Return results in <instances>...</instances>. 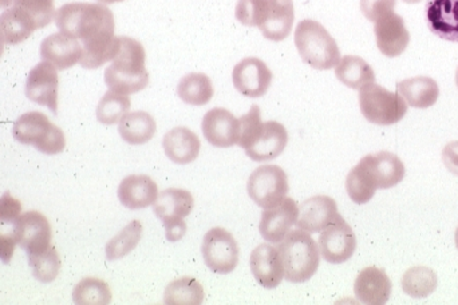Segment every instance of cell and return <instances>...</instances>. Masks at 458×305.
<instances>
[{
    "mask_svg": "<svg viewBox=\"0 0 458 305\" xmlns=\"http://www.w3.org/2000/svg\"><path fill=\"white\" fill-rule=\"evenodd\" d=\"M250 268L256 281L267 289L277 288L285 277L278 249L268 244H260L252 251Z\"/></svg>",
    "mask_w": 458,
    "mask_h": 305,
    "instance_id": "21",
    "label": "cell"
},
{
    "mask_svg": "<svg viewBox=\"0 0 458 305\" xmlns=\"http://www.w3.org/2000/svg\"><path fill=\"white\" fill-rule=\"evenodd\" d=\"M41 58L58 70L70 69L81 61V43L77 38L61 33L50 35L41 43Z\"/></svg>",
    "mask_w": 458,
    "mask_h": 305,
    "instance_id": "22",
    "label": "cell"
},
{
    "mask_svg": "<svg viewBox=\"0 0 458 305\" xmlns=\"http://www.w3.org/2000/svg\"><path fill=\"white\" fill-rule=\"evenodd\" d=\"M13 137L23 145H33L47 156L62 153L66 145L64 132L39 111L20 116L13 125Z\"/></svg>",
    "mask_w": 458,
    "mask_h": 305,
    "instance_id": "6",
    "label": "cell"
},
{
    "mask_svg": "<svg viewBox=\"0 0 458 305\" xmlns=\"http://www.w3.org/2000/svg\"><path fill=\"white\" fill-rule=\"evenodd\" d=\"M120 47L112 65L105 71V82L112 92L131 95L148 87L149 74L146 71L143 45L128 37H118Z\"/></svg>",
    "mask_w": 458,
    "mask_h": 305,
    "instance_id": "3",
    "label": "cell"
},
{
    "mask_svg": "<svg viewBox=\"0 0 458 305\" xmlns=\"http://www.w3.org/2000/svg\"><path fill=\"white\" fill-rule=\"evenodd\" d=\"M195 200L184 189H165L153 204V212L163 222L184 219L192 212Z\"/></svg>",
    "mask_w": 458,
    "mask_h": 305,
    "instance_id": "27",
    "label": "cell"
},
{
    "mask_svg": "<svg viewBox=\"0 0 458 305\" xmlns=\"http://www.w3.org/2000/svg\"><path fill=\"white\" fill-rule=\"evenodd\" d=\"M456 85H457V89H458V69H457V72H456Z\"/></svg>",
    "mask_w": 458,
    "mask_h": 305,
    "instance_id": "49",
    "label": "cell"
},
{
    "mask_svg": "<svg viewBox=\"0 0 458 305\" xmlns=\"http://www.w3.org/2000/svg\"><path fill=\"white\" fill-rule=\"evenodd\" d=\"M164 227L165 237L174 243L183 239L185 233H187V224L183 219L165 221L164 222Z\"/></svg>",
    "mask_w": 458,
    "mask_h": 305,
    "instance_id": "43",
    "label": "cell"
},
{
    "mask_svg": "<svg viewBox=\"0 0 458 305\" xmlns=\"http://www.w3.org/2000/svg\"><path fill=\"white\" fill-rule=\"evenodd\" d=\"M455 241H456V245H457V249H458V227H457L456 233H455Z\"/></svg>",
    "mask_w": 458,
    "mask_h": 305,
    "instance_id": "48",
    "label": "cell"
},
{
    "mask_svg": "<svg viewBox=\"0 0 458 305\" xmlns=\"http://www.w3.org/2000/svg\"><path fill=\"white\" fill-rule=\"evenodd\" d=\"M215 94L211 79L204 73L184 75L177 85V95L182 101L191 106H204Z\"/></svg>",
    "mask_w": 458,
    "mask_h": 305,
    "instance_id": "31",
    "label": "cell"
},
{
    "mask_svg": "<svg viewBox=\"0 0 458 305\" xmlns=\"http://www.w3.org/2000/svg\"><path fill=\"white\" fill-rule=\"evenodd\" d=\"M288 190L286 173L278 165H260L249 177V197L264 209L275 208L285 199Z\"/></svg>",
    "mask_w": 458,
    "mask_h": 305,
    "instance_id": "8",
    "label": "cell"
},
{
    "mask_svg": "<svg viewBox=\"0 0 458 305\" xmlns=\"http://www.w3.org/2000/svg\"><path fill=\"white\" fill-rule=\"evenodd\" d=\"M288 144L285 126L276 121L263 123L246 150L252 161H271L284 152Z\"/></svg>",
    "mask_w": 458,
    "mask_h": 305,
    "instance_id": "15",
    "label": "cell"
},
{
    "mask_svg": "<svg viewBox=\"0 0 458 305\" xmlns=\"http://www.w3.org/2000/svg\"><path fill=\"white\" fill-rule=\"evenodd\" d=\"M442 161L450 173L458 176V141L450 142L442 150Z\"/></svg>",
    "mask_w": 458,
    "mask_h": 305,
    "instance_id": "44",
    "label": "cell"
},
{
    "mask_svg": "<svg viewBox=\"0 0 458 305\" xmlns=\"http://www.w3.org/2000/svg\"><path fill=\"white\" fill-rule=\"evenodd\" d=\"M397 89L405 102L417 109L430 108L440 97V89L437 81L421 75L398 82Z\"/></svg>",
    "mask_w": 458,
    "mask_h": 305,
    "instance_id": "26",
    "label": "cell"
},
{
    "mask_svg": "<svg viewBox=\"0 0 458 305\" xmlns=\"http://www.w3.org/2000/svg\"><path fill=\"white\" fill-rule=\"evenodd\" d=\"M437 287V276L433 269L417 267L408 269L402 277V288L406 295L424 299L432 295Z\"/></svg>",
    "mask_w": 458,
    "mask_h": 305,
    "instance_id": "33",
    "label": "cell"
},
{
    "mask_svg": "<svg viewBox=\"0 0 458 305\" xmlns=\"http://www.w3.org/2000/svg\"><path fill=\"white\" fill-rule=\"evenodd\" d=\"M322 258L330 264H343L352 258L357 250V237L341 216L322 232L318 239Z\"/></svg>",
    "mask_w": 458,
    "mask_h": 305,
    "instance_id": "11",
    "label": "cell"
},
{
    "mask_svg": "<svg viewBox=\"0 0 458 305\" xmlns=\"http://www.w3.org/2000/svg\"><path fill=\"white\" fill-rule=\"evenodd\" d=\"M13 5L27 12L37 22L38 28L48 26L54 19V0H3V6Z\"/></svg>",
    "mask_w": 458,
    "mask_h": 305,
    "instance_id": "38",
    "label": "cell"
},
{
    "mask_svg": "<svg viewBox=\"0 0 458 305\" xmlns=\"http://www.w3.org/2000/svg\"><path fill=\"white\" fill-rule=\"evenodd\" d=\"M200 146L197 134L183 126L169 131L163 140L165 156L177 165H188L195 161L199 156Z\"/></svg>",
    "mask_w": 458,
    "mask_h": 305,
    "instance_id": "25",
    "label": "cell"
},
{
    "mask_svg": "<svg viewBox=\"0 0 458 305\" xmlns=\"http://www.w3.org/2000/svg\"><path fill=\"white\" fill-rule=\"evenodd\" d=\"M298 219V205L292 198H285L275 208L264 209L259 224L260 235L268 243H280Z\"/></svg>",
    "mask_w": 458,
    "mask_h": 305,
    "instance_id": "16",
    "label": "cell"
},
{
    "mask_svg": "<svg viewBox=\"0 0 458 305\" xmlns=\"http://www.w3.org/2000/svg\"><path fill=\"white\" fill-rule=\"evenodd\" d=\"M143 236V225L134 220L106 245V257L109 261L123 258L137 247Z\"/></svg>",
    "mask_w": 458,
    "mask_h": 305,
    "instance_id": "34",
    "label": "cell"
},
{
    "mask_svg": "<svg viewBox=\"0 0 458 305\" xmlns=\"http://www.w3.org/2000/svg\"><path fill=\"white\" fill-rule=\"evenodd\" d=\"M131 101L128 95L106 92L98 102L97 108L98 121L105 125H114L120 123L128 114Z\"/></svg>",
    "mask_w": 458,
    "mask_h": 305,
    "instance_id": "36",
    "label": "cell"
},
{
    "mask_svg": "<svg viewBox=\"0 0 458 305\" xmlns=\"http://www.w3.org/2000/svg\"><path fill=\"white\" fill-rule=\"evenodd\" d=\"M204 288L195 277L184 276L173 281L165 288L164 303L168 305H200L204 302Z\"/></svg>",
    "mask_w": 458,
    "mask_h": 305,
    "instance_id": "32",
    "label": "cell"
},
{
    "mask_svg": "<svg viewBox=\"0 0 458 305\" xmlns=\"http://www.w3.org/2000/svg\"><path fill=\"white\" fill-rule=\"evenodd\" d=\"M335 77L352 89H361L375 82L372 66L357 55H345L335 66Z\"/></svg>",
    "mask_w": 458,
    "mask_h": 305,
    "instance_id": "30",
    "label": "cell"
},
{
    "mask_svg": "<svg viewBox=\"0 0 458 305\" xmlns=\"http://www.w3.org/2000/svg\"><path fill=\"white\" fill-rule=\"evenodd\" d=\"M205 139L218 148H228L238 144L240 121L227 109L208 110L201 122Z\"/></svg>",
    "mask_w": 458,
    "mask_h": 305,
    "instance_id": "14",
    "label": "cell"
},
{
    "mask_svg": "<svg viewBox=\"0 0 458 305\" xmlns=\"http://www.w3.org/2000/svg\"><path fill=\"white\" fill-rule=\"evenodd\" d=\"M339 216L338 206L331 197L315 196L299 208L296 227L310 233L325 231Z\"/></svg>",
    "mask_w": 458,
    "mask_h": 305,
    "instance_id": "19",
    "label": "cell"
},
{
    "mask_svg": "<svg viewBox=\"0 0 458 305\" xmlns=\"http://www.w3.org/2000/svg\"><path fill=\"white\" fill-rule=\"evenodd\" d=\"M55 22L61 33L81 42L79 64L94 70L113 61L120 47L113 12L101 4L69 3L58 9Z\"/></svg>",
    "mask_w": 458,
    "mask_h": 305,
    "instance_id": "1",
    "label": "cell"
},
{
    "mask_svg": "<svg viewBox=\"0 0 458 305\" xmlns=\"http://www.w3.org/2000/svg\"><path fill=\"white\" fill-rule=\"evenodd\" d=\"M397 0H360L363 15L370 22H377L385 15L394 12Z\"/></svg>",
    "mask_w": 458,
    "mask_h": 305,
    "instance_id": "41",
    "label": "cell"
},
{
    "mask_svg": "<svg viewBox=\"0 0 458 305\" xmlns=\"http://www.w3.org/2000/svg\"><path fill=\"white\" fill-rule=\"evenodd\" d=\"M403 2L408 3V4H418V3L422 2V0H403Z\"/></svg>",
    "mask_w": 458,
    "mask_h": 305,
    "instance_id": "47",
    "label": "cell"
},
{
    "mask_svg": "<svg viewBox=\"0 0 458 305\" xmlns=\"http://www.w3.org/2000/svg\"><path fill=\"white\" fill-rule=\"evenodd\" d=\"M74 303L78 305H106L112 302L108 284L97 277H86L74 287Z\"/></svg>",
    "mask_w": 458,
    "mask_h": 305,
    "instance_id": "35",
    "label": "cell"
},
{
    "mask_svg": "<svg viewBox=\"0 0 458 305\" xmlns=\"http://www.w3.org/2000/svg\"><path fill=\"white\" fill-rule=\"evenodd\" d=\"M21 204L18 199L12 197L9 192H5L2 196L0 201V219L3 224H14L21 213Z\"/></svg>",
    "mask_w": 458,
    "mask_h": 305,
    "instance_id": "42",
    "label": "cell"
},
{
    "mask_svg": "<svg viewBox=\"0 0 458 305\" xmlns=\"http://www.w3.org/2000/svg\"><path fill=\"white\" fill-rule=\"evenodd\" d=\"M393 284L381 268L362 269L354 283V294L359 302L366 305H383L392 296Z\"/></svg>",
    "mask_w": 458,
    "mask_h": 305,
    "instance_id": "20",
    "label": "cell"
},
{
    "mask_svg": "<svg viewBox=\"0 0 458 305\" xmlns=\"http://www.w3.org/2000/svg\"><path fill=\"white\" fill-rule=\"evenodd\" d=\"M374 33L378 50L386 57H398L409 46L410 34L404 20L394 12L375 22Z\"/></svg>",
    "mask_w": 458,
    "mask_h": 305,
    "instance_id": "17",
    "label": "cell"
},
{
    "mask_svg": "<svg viewBox=\"0 0 458 305\" xmlns=\"http://www.w3.org/2000/svg\"><path fill=\"white\" fill-rule=\"evenodd\" d=\"M201 253L207 267L216 275H228L239 264V245L224 228H212L205 233Z\"/></svg>",
    "mask_w": 458,
    "mask_h": 305,
    "instance_id": "9",
    "label": "cell"
},
{
    "mask_svg": "<svg viewBox=\"0 0 458 305\" xmlns=\"http://www.w3.org/2000/svg\"><path fill=\"white\" fill-rule=\"evenodd\" d=\"M58 73L53 64L41 62L30 70L26 80V97L39 106H47L55 114L58 111Z\"/></svg>",
    "mask_w": 458,
    "mask_h": 305,
    "instance_id": "12",
    "label": "cell"
},
{
    "mask_svg": "<svg viewBox=\"0 0 458 305\" xmlns=\"http://www.w3.org/2000/svg\"><path fill=\"white\" fill-rule=\"evenodd\" d=\"M38 30L37 22L27 12L12 6L0 17V38L3 45H19Z\"/></svg>",
    "mask_w": 458,
    "mask_h": 305,
    "instance_id": "28",
    "label": "cell"
},
{
    "mask_svg": "<svg viewBox=\"0 0 458 305\" xmlns=\"http://www.w3.org/2000/svg\"><path fill=\"white\" fill-rule=\"evenodd\" d=\"M277 249L283 261L285 279L290 283H306L318 271L321 261L319 249L307 232L299 229L288 233Z\"/></svg>",
    "mask_w": 458,
    "mask_h": 305,
    "instance_id": "5",
    "label": "cell"
},
{
    "mask_svg": "<svg viewBox=\"0 0 458 305\" xmlns=\"http://www.w3.org/2000/svg\"><path fill=\"white\" fill-rule=\"evenodd\" d=\"M267 14L259 27L263 37L270 41H284L291 34L295 20L292 0H267Z\"/></svg>",
    "mask_w": 458,
    "mask_h": 305,
    "instance_id": "24",
    "label": "cell"
},
{
    "mask_svg": "<svg viewBox=\"0 0 458 305\" xmlns=\"http://www.w3.org/2000/svg\"><path fill=\"white\" fill-rule=\"evenodd\" d=\"M267 0H239L235 17L243 26L260 27L267 18Z\"/></svg>",
    "mask_w": 458,
    "mask_h": 305,
    "instance_id": "39",
    "label": "cell"
},
{
    "mask_svg": "<svg viewBox=\"0 0 458 305\" xmlns=\"http://www.w3.org/2000/svg\"><path fill=\"white\" fill-rule=\"evenodd\" d=\"M17 241H15L13 233L12 235H2L0 237V256H2V260L4 264H9L13 256L15 245H17Z\"/></svg>",
    "mask_w": 458,
    "mask_h": 305,
    "instance_id": "45",
    "label": "cell"
},
{
    "mask_svg": "<svg viewBox=\"0 0 458 305\" xmlns=\"http://www.w3.org/2000/svg\"><path fill=\"white\" fill-rule=\"evenodd\" d=\"M30 267L35 279L42 284L53 283L61 271V259L57 250L50 247L47 251L29 257Z\"/></svg>",
    "mask_w": 458,
    "mask_h": 305,
    "instance_id": "37",
    "label": "cell"
},
{
    "mask_svg": "<svg viewBox=\"0 0 458 305\" xmlns=\"http://www.w3.org/2000/svg\"><path fill=\"white\" fill-rule=\"evenodd\" d=\"M239 121L240 136L238 145L240 148L246 149L263 124L259 106L258 105L252 106L249 113L239 118Z\"/></svg>",
    "mask_w": 458,
    "mask_h": 305,
    "instance_id": "40",
    "label": "cell"
},
{
    "mask_svg": "<svg viewBox=\"0 0 458 305\" xmlns=\"http://www.w3.org/2000/svg\"><path fill=\"white\" fill-rule=\"evenodd\" d=\"M296 49L306 64L316 70H330L341 62V50L325 26L306 19L299 22L294 34Z\"/></svg>",
    "mask_w": 458,
    "mask_h": 305,
    "instance_id": "4",
    "label": "cell"
},
{
    "mask_svg": "<svg viewBox=\"0 0 458 305\" xmlns=\"http://www.w3.org/2000/svg\"><path fill=\"white\" fill-rule=\"evenodd\" d=\"M359 103L366 120L377 125L396 124L408 113V106L400 94L389 92L377 83H370L360 89Z\"/></svg>",
    "mask_w": 458,
    "mask_h": 305,
    "instance_id": "7",
    "label": "cell"
},
{
    "mask_svg": "<svg viewBox=\"0 0 458 305\" xmlns=\"http://www.w3.org/2000/svg\"><path fill=\"white\" fill-rule=\"evenodd\" d=\"M98 2L110 5V4L124 2V0H98Z\"/></svg>",
    "mask_w": 458,
    "mask_h": 305,
    "instance_id": "46",
    "label": "cell"
},
{
    "mask_svg": "<svg viewBox=\"0 0 458 305\" xmlns=\"http://www.w3.org/2000/svg\"><path fill=\"white\" fill-rule=\"evenodd\" d=\"M404 176V164L396 154H369L362 157L347 175V193L353 203L367 204L372 200L377 189L394 188L401 183Z\"/></svg>",
    "mask_w": 458,
    "mask_h": 305,
    "instance_id": "2",
    "label": "cell"
},
{
    "mask_svg": "<svg viewBox=\"0 0 458 305\" xmlns=\"http://www.w3.org/2000/svg\"><path fill=\"white\" fill-rule=\"evenodd\" d=\"M118 199L129 209H141L156 203L159 192L151 177L131 175L125 177L118 186Z\"/></svg>",
    "mask_w": 458,
    "mask_h": 305,
    "instance_id": "23",
    "label": "cell"
},
{
    "mask_svg": "<svg viewBox=\"0 0 458 305\" xmlns=\"http://www.w3.org/2000/svg\"><path fill=\"white\" fill-rule=\"evenodd\" d=\"M13 236L26 250L27 256H37L51 247V225L42 213L30 211L21 214L14 222Z\"/></svg>",
    "mask_w": 458,
    "mask_h": 305,
    "instance_id": "10",
    "label": "cell"
},
{
    "mask_svg": "<svg viewBox=\"0 0 458 305\" xmlns=\"http://www.w3.org/2000/svg\"><path fill=\"white\" fill-rule=\"evenodd\" d=\"M425 18L434 35L458 43V0H428Z\"/></svg>",
    "mask_w": 458,
    "mask_h": 305,
    "instance_id": "18",
    "label": "cell"
},
{
    "mask_svg": "<svg viewBox=\"0 0 458 305\" xmlns=\"http://www.w3.org/2000/svg\"><path fill=\"white\" fill-rule=\"evenodd\" d=\"M232 79L239 93L247 97L258 98L270 89L274 74L266 63L259 58L249 57L235 65Z\"/></svg>",
    "mask_w": 458,
    "mask_h": 305,
    "instance_id": "13",
    "label": "cell"
},
{
    "mask_svg": "<svg viewBox=\"0 0 458 305\" xmlns=\"http://www.w3.org/2000/svg\"><path fill=\"white\" fill-rule=\"evenodd\" d=\"M157 124L146 111L126 114L118 125L122 139L130 145H144L156 134Z\"/></svg>",
    "mask_w": 458,
    "mask_h": 305,
    "instance_id": "29",
    "label": "cell"
}]
</instances>
